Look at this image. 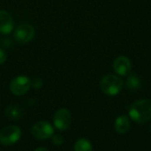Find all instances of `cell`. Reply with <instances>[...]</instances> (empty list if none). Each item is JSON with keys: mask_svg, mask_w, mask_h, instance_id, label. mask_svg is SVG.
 <instances>
[{"mask_svg": "<svg viewBox=\"0 0 151 151\" xmlns=\"http://www.w3.org/2000/svg\"><path fill=\"white\" fill-rule=\"evenodd\" d=\"M14 27L13 19L6 11H0V34L9 35L12 32Z\"/></svg>", "mask_w": 151, "mask_h": 151, "instance_id": "obj_9", "label": "cell"}, {"mask_svg": "<svg viewBox=\"0 0 151 151\" xmlns=\"http://www.w3.org/2000/svg\"><path fill=\"white\" fill-rule=\"evenodd\" d=\"M35 151H49V150H48L46 148H42V147H41V148H38V149H36V150H35Z\"/></svg>", "mask_w": 151, "mask_h": 151, "instance_id": "obj_17", "label": "cell"}, {"mask_svg": "<svg viewBox=\"0 0 151 151\" xmlns=\"http://www.w3.org/2000/svg\"><path fill=\"white\" fill-rule=\"evenodd\" d=\"M71 113L67 109H59L53 118L54 127L59 131H65L71 125Z\"/></svg>", "mask_w": 151, "mask_h": 151, "instance_id": "obj_7", "label": "cell"}, {"mask_svg": "<svg viewBox=\"0 0 151 151\" xmlns=\"http://www.w3.org/2000/svg\"><path fill=\"white\" fill-rule=\"evenodd\" d=\"M150 129H151V125H150Z\"/></svg>", "mask_w": 151, "mask_h": 151, "instance_id": "obj_18", "label": "cell"}, {"mask_svg": "<svg viewBox=\"0 0 151 151\" xmlns=\"http://www.w3.org/2000/svg\"><path fill=\"white\" fill-rule=\"evenodd\" d=\"M74 151H93V146L88 139L80 138L74 144Z\"/></svg>", "mask_w": 151, "mask_h": 151, "instance_id": "obj_13", "label": "cell"}, {"mask_svg": "<svg viewBox=\"0 0 151 151\" xmlns=\"http://www.w3.org/2000/svg\"><path fill=\"white\" fill-rule=\"evenodd\" d=\"M21 136V130L16 126H7L0 132V143L4 146H12Z\"/></svg>", "mask_w": 151, "mask_h": 151, "instance_id": "obj_3", "label": "cell"}, {"mask_svg": "<svg viewBox=\"0 0 151 151\" xmlns=\"http://www.w3.org/2000/svg\"><path fill=\"white\" fill-rule=\"evenodd\" d=\"M31 134L37 140H48L54 134V128L47 121H39L33 126Z\"/></svg>", "mask_w": 151, "mask_h": 151, "instance_id": "obj_4", "label": "cell"}, {"mask_svg": "<svg viewBox=\"0 0 151 151\" xmlns=\"http://www.w3.org/2000/svg\"><path fill=\"white\" fill-rule=\"evenodd\" d=\"M130 119L138 124H142L151 119V100L141 99L134 102L129 109Z\"/></svg>", "mask_w": 151, "mask_h": 151, "instance_id": "obj_1", "label": "cell"}, {"mask_svg": "<svg viewBox=\"0 0 151 151\" xmlns=\"http://www.w3.org/2000/svg\"><path fill=\"white\" fill-rule=\"evenodd\" d=\"M31 88V81L27 76H17L15 77L10 84V89L12 93L15 96L25 95Z\"/></svg>", "mask_w": 151, "mask_h": 151, "instance_id": "obj_6", "label": "cell"}, {"mask_svg": "<svg viewBox=\"0 0 151 151\" xmlns=\"http://www.w3.org/2000/svg\"><path fill=\"white\" fill-rule=\"evenodd\" d=\"M35 35V28L29 24H21L18 26L13 33L14 40L19 43H27L29 42Z\"/></svg>", "mask_w": 151, "mask_h": 151, "instance_id": "obj_5", "label": "cell"}, {"mask_svg": "<svg viewBox=\"0 0 151 151\" xmlns=\"http://www.w3.org/2000/svg\"><path fill=\"white\" fill-rule=\"evenodd\" d=\"M130 119L126 115H121L115 120L114 127L115 130L119 134H126L130 129Z\"/></svg>", "mask_w": 151, "mask_h": 151, "instance_id": "obj_10", "label": "cell"}, {"mask_svg": "<svg viewBox=\"0 0 151 151\" xmlns=\"http://www.w3.org/2000/svg\"><path fill=\"white\" fill-rule=\"evenodd\" d=\"M5 115L12 120H18L22 116V109L18 105H10L5 110Z\"/></svg>", "mask_w": 151, "mask_h": 151, "instance_id": "obj_11", "label": "cell"}, {"mask_svg": "<svg viewBox=\"0 0 151 151\" xmlns=\"http://www.w3.org/2000/svg\"><path fill=\"white\" fill-rule=\"evenodd\" d=\"M51 141L55 146H61L64 143V139L60 134H53L51 137Z\"/></svg>", "mask_w": 151, "mask_h": 151, "instance_id": "obj_14", "label": "cell"}, {"mask_svg": "<svg viewBox=\"0 0 151 151\" xmlns=\"http://www.w3.org/2000/svg\"><path fill=\"white\" fill-rule=\"evenodd\" d=\"M126 85H127V88H129L131 90H137L141 88L142 81L136 74L129 73V75L127 79V81H126Z\"/></svg>", "mask_w": 151, "mask_h": 151, "instance_id": "obj_12", "label": "cell"}, {"mask_svg": "<svg viewBox=\"0 0 151 151\" xmlns=\"http://www.w3.org/2000/svg\"><path fill=\"white\" fill-rule=\"evenodd\" d=\"M114 72L120 76H127L130 73L132 69V63L126 56L118 57L113 62Z\"/></svg>", "mask_w": 151, "mask_h": 151, "instance_id": "obj_8", "label": "cell"}, {"mask_svg": "<svg viewBox=\"0 0 151 151\" xmlns=\"http://www.w3.org/2000/svg\"><path fill=\"white\" fill-rule=\"evenodd\" d=\"M122 79L114 74H108L104 76L100 83L101 90L107 96H116L123 88Z\"/></svg>", "mask_w": 151, "mask_h": 151, "instance_id": "obj_2", "label": "cell"}, {"mask_svg": "<svg viewBox=\"0 0 151 151\" xmlns=\"http://www.w3.org/2000/svg\"><path fill=\"white\" fill-rule=\"evenodd\" d=\"M6 58H7L6 52L2 48H0V65H3L5 62Z\"/></svg>", "mask_w": 151, "mask_h": 151, "instance_id": "obj_16", "label": "cell"}, {"mask_svg": "<svg viewBox=\"0 0 151 151\" xmlns=\"http://www.w3.org/2000/svg\"><path fill=\"white\" fill-rule=\"evenodd\" d=\"M42 81L39 78H35L33 81H31V87L35 89H40L42 87Z\"/></svg>", "mask_w": 151, "mask_h": 151, "instance_id": "obj_15", "label": "cell"}]
</instances>
